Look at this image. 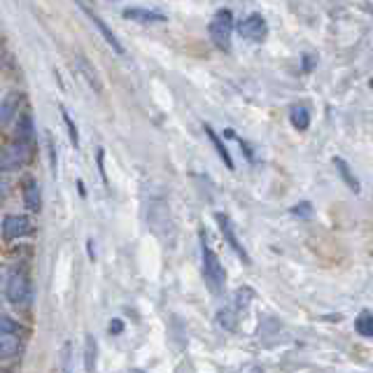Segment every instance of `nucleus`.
Here are the masks:
<instances>
[{
    "label": "nucleus",
    "instance_id": "obj_1",
    "mask_svg": "<svg viewBox=\"0 0 373 373\" xmlns=\"http://www.w3.org/2000/svg\"><path fill=\"white\" fill-rule=\"evenodd\" d=\"M201 257H203V278H206L208 290L213 294H219L226 283V270L222 266V261H219V257L215 254V250L208 248L206 231H201Z\"/></svg>",
    "mask_w": 373,
    "mask_h": 373
},
{
    "label": "nucleus",
    "instance_id": "obj_15",
    "mask_svg": "<svg viewBox=\"0 0 373 373\" xmlns=\"http://www.w3.org/2000/svg\"><path fill=\"white\" fill-rule=\"evenodd\" d=\"M124 16H126V19L140 21V23H164L166 21V14L152 12V10H142V7H126Z\"/></svg>",
    "mask_w": 373,
    "mask_h": 373
},
{
    "label": "nucleus",
    "instance_id": "obj_19",
    "mask_svg": "<svg viewBox=\"0 0 373 373\" xmlns=\"http://www.w3.org/2000/svg\"><path fill=\"white\" fill-rule=\"evenodd\" d=\"M96 362H98V343L91 334H87L84 336V369L93 371L96 369Z\"/></svg>",
    "mask_w": 373,
    "mask_h": 373
},
{
    "label": "nucleus",
    "instance_id": "obj_26",
    "mask_svg": "<svg viewBox=\"0 0 373 373\" xmlns=\"http://www.w3.org/2000/svg\"><path fill=\"white\" fill-rule=\"evenodd\" d=\"M47 145H49V161H52V168H56V152H54V140H52V135H47Z\"/></svg>",
    "mask_w": 373,
    "mask_h": 373
},
{
    "label": "nucleus",
    "instance_id": "obj_22",
    "mask_svg": "<svg viewBox=\"0 0 373 373\" xmlns=\"http://www.w3.org/2000/svg\"><path fill=\"white\" fill-rule=\"evenodd\" d=\"M61 115H63V124H65V129H68V138H70V142H73V147H78L80 145V133H78V126H75V122H73V117H70V112L61 105Z\"/></svg>",
    "mask_w": 373,
    "mask_h": 373
},
{
    "label": "nucleus",
    "instance_id": "obj_30",
    "mask_svg": "<svg viewBox=\"0 0 373 373\" xmlns=\"http://www.w3.org/2000/svg\"><path fill=\"white\" fill-rule=\"evenodd\" d=\"M78 189H80L82 196H87V191H84V182H82V180H78Z\"/></svg>",
    "mask_w": 373,
    "mask_h": 373
},
{
    "label": "nucleus",
    "instance_id": "obj_29",
    "mask_svg": "<svg viewBox=\"0 0 373 373\" xmlns=\"http://www.w3.org/2000/svg\"><path fill=\"white\" fill-rule=\"evenodd\" d=\"M87 252H89V259H91V261L96 259V254H93V241H91V238L87 241Z\"/></svg>",
    "mask_w": 373,
    "mask_h": 373
},
{
    "label": "nucleus",
    "instance_id": "obj_11",
    "mask_svg": "<svg viewBox=\"0 0 373 373\" xmlns=\"http://www.w3.org/2000/svg\"><path fill=\"white\" fill-rule=\"evenodd\" d=\"M14 140H21V142H26V145H36V122H33L31 112H21L19 115Z\"/></svg>",
    "mask_w": 373,
    "mask_h": 373
},
{
    "label": "nucleus",
    "instance_id": "obj_4",
    "mask_svg": "<svg viewBox=\"0 0 373 373\" xmlns=\"http://www.w3.org/2000/svg\"><path fill=\"white\" fill-rule=\"evenodd\" d=\"M5 294H7V301L14 303V306H28V303L33 301L31 278L23 273V270H14V273L7 278Z\"/></svg>",
    "mask_w": 373,
    "mask_h": 373
},
{
    "label": "nucleus",
    "instance_id": "obj_14",
    "mask_svg": "<svg viewBox=\"0 0 373 373\" xmlns=\"http://www.w3.org/2000/svg\"><path fill=\"white\" fill-rule=\"evenodd\" d=\"M19 338L10 332H0V362H10L19 354Z\"/></svg>",
    "mask_w": 373,
    "mask_h": 373
},
{
    "label": "nucleus",
    "instance_id": "obj_13",
    "mask_svg": "<svg viewBox=\"0 0 373 373\" xmlns=\"http://www.w3.org/2000/svg\"><path fill=\"white\" fill-rule=\"evenodd\" d=\"M334 166H336V171H338V175H341V180L345 182L347 189H350L352 194H359V191H362V184H359V180H357V175L352 173L350 164H347L345 159L336 157V159H334Z\"/></svg>",
    "mask_w": 373,
    "mask_h": 373
},
{
    "label": "nucleus",
    "instance_id": "obj_23",
    "mask_svg": "<svg viewBox=\"0 0 373 373\" xmlns=\"http://www.w3.org/2000/svg\"><path fill=\"white\" fill-rule=\"evenodd\" d=\"M292 213L296 217H301V219H310L312 215H315V208H312L310 201H301V203H296V206L292 208Z\"/></svg>",
    "mask_w": 373,
    "mask_h": 373
},
{
    "label": "nucleus",
    "instance_id": "obj_10",
    "mask_svg": "<svg viewBox=\"0 0 373 373\" xmlns=\"http://www.w3.org/2000/svg\"><path fill=\"white\" fill-rule=\"evenodd\" d=\"M75 68H78V73L82 75L84 82H87L93 91H96V93H103V84H100L98 73L93 70V65L87 61V56H84V54H78V56H75Z\"/></svg>",
    "mask_w": 373,
    "mask_h": 373
},
{
    "label": "nucleus",
    "instance_id": "obj_28",
    "mask_svg": "<svg viewBox=\"0 0 373 373\" xmlns=\"http://www.w3.org/2000/svg\"><path fill=\"white\" fill-rule=\"evenodd\" d=\"M312 68H315V56L306 54V56H303V70H312Z\"/></svg>",
    "mask_w": 373,
    "mask_h": 373
},
{
    "label": "nucleus",
    "instance_id": "obj_21",
    "mask_svg": "<svg viewBox=\"0 0 373 373\" xmlns=\"http://www.w3.org/2000/svg\"><path fill=\"white\" fill-rule=\"evenodd\" d=\"M217 325L226 329V332H233L238 327V320H236V310L233 308H222L217 312Z\"/></svg>",
    "mask_w": 373,
    "mask_h": 373
},
{
    "label": "nucleus",
    "instance_id": "obj_6",
    "mask_svg": "<svg viewBox=\"0 0 373 373\" xmlns=\"http://www.w3.org/2000/svg\"><path fill=\"white\" fill-rule=\"evenodd\" d=\"M0 233H3L5 241L26 238L33 233V222L23 215H7L3 219V226H0Z\"/></svg>",
    "mask_w": 373,
    "mask_h": 373
},
{
    "label": "nucleus",
    "instance_id": "obj_7",
    "mask_svg": "<svg viewBox=\"0 0 373 373\" xmlns=\"http://www.w3.org/2000/svg\"><path fill=\"white\" fill-rule=\"evenodd\" d=\"M238 33L245 38V40H252V42H261L266 38L268 33V26H266V19L257 12L248 14L245 19L238 23Z\"/></svg>",
    "mask_w": 373,
    "mask_h": 373
},
{
    "label": "nucleus",
    "instance_id": "obj_17",
    "mask_svg": "<svg viewBox=\"0 0 373 373\" xmlns=\"http://www.w3.org/2000/svg\"><path fill=\"white\" fill-rule=\"evenodd\" d=\"M23 203H26V208L31 213H38L42 208V196H40V184L28 177L26 184H23Z\"/></svg>",
    "mask_w": 373,
    "mask_h": 373
},
{
    "label": "nucleus",
    "instance_id": "obj_2",
    "mask_svg": "<svg viewBox=\"0 0 373 373\" xmlns=\"http://www.w3.org/2000/svg\"><path fill=\"white\" fill-rule=\"evenodd\" d=\"M210 38H213L215 47L222 49V52H228L231 49V33H233V14L231 10H217L210 19V26H208Z\"/></svg>",
    "mask_w": 373,
    "mask_h": 373
},
{
    "label": "nucleus",
    "instance_id": "obj_25",
    "mask_svg": "<svg viewBox=\"0 0 373 373\" xmlns=\"http://www.w3.org/2000/svg\"><path fill=\"white\" fill-rule=\"evenodd\" d=\"M96 161H98V173H100V177H103V182L110 184V180H107V171H105V149H103V147H98V149H96Z\"/></svg>",
    "mask_w": 373,
    "mask_h": 373
},
{
    "label": "nucleus",
    "instance_id": "obj_8",
    "mask_svg": "<svg viewBox=\"0 0 373 373\" xmlns=\"http://www.w3.org/2000/svg\"><path fill=\"white\" fill-rule=\"evenodd\" d=\"M75 3H78V5H80V10H82L84 14L89 16V19H91V23H93V26L98 28V33H100V36H103V40L107 42V45L115 49V54L124 56V47H122V42L117 40V36H115L112 31H110V26H107V23H105L103 19H100V16H98L96 12H93V10H89V7H87V3H84V0H75Z\"/></svg>",
    "mask_w": 373,
    "mask_h": 373
},
{
    "label": "nucleus",
    "instance_id": "obj_18",
    "mask_svg": "<svg viewBox=\"0 0 373 373\" xmlns=\"http://www.w3.org/2000/svg\"><path fill=\"white\" fill-rule=\"evenodd\" d=\"M290 122L296 131H308V126H310V110L306 105H301V103H296L292 105L290 110Z\"/></svg>",
    "mask_w": 373,
    "mask_h": 373
},
{
    "label": "nucleus",
    "instance_id": "obj_20",
    "mask_svg": "<svg viewBox=\"0 0 373 373\" xmlns=\"http://www.w3.org/2000/svg\"><path fill=\"white\" fill-rule=\"evenodd\" d=\"M354 329L362 338H373V317L371 310H362L357 315V322H354Z\"/></svg>",
    "mask_w": 373,
    "mask_h": 373
},
{
    "label": "nucleus",
    "instance_id": "obj_12",
    "mask_svg": "<svg viewBox=\"0 0 373 373\" xmlns=\"http://www.w3.org/2000/svg\"><path fill=\"white\" fill-rule=\"evenodd\" d=\"M19 110H21V96L19 93H10V96L3 100V105H0V124L10 126L14 117L19 115Z\"/></svg>",
    "mask_w": 373,
    "mask_h": 373
},
{
    "label": "nucleus",
    "instance_id": "obj_24",
    "mask_svg": "<svg viewBox=\"0 0 373 373\" xmlns=\"http://www.w3.org/2000/svg\"><path fill=\"white\" fill-rule=\"evenodd\" d=\"M0 332H10V334L19 332V325H16V322L10 315H7L3 308H0Z\"/></svg>",
    "mask_w": 373,
    "mask_h": 373
},
{
    "label": "nucleus",
    "instance_id": "obj_3",
    "mask_svg": "<svg viewBox=\"0 0 373 373\" xmlns=\"http://www.w3.org/2000/svg\"><path fill=\"white\" fill-rule=\"evenodd\" d=\"M33 157V145H26L21 140H12L3 152H0V173H12L26 166Z\"/></svg>",
    "mask_w": 373,
    "mask_h": 373
},
{
    "label": "nucleus",
    "instance_id": "obj_16",
    "mask_svg": "<svg viewBox=\"0 0 373 373\" xmlns=\"http://www.w3.org/2000/svg\"><path fill=\"white\" fill-rule=\"evenodd\" d=\"M203 131H206V135H208V140L213 142V147H215V152L219 154V159L224 161L226 164V168L228 171H236V166H233V159H231V154H228V149L224 147V142H222V138L215 133V129L213 126H208V124H203Z\"/></svg>",
    "mask_w": 373,
    "mask_h": 373
},
{
    "label": "nucleus",
    "instance_id": "obj_9",
    "mask_svg": "<svg viewBox=\"0 0 373 373\" xmlns=\"http://www.w3.org/2000/svg\"><path fill=\"white\" fill-rule=\"evenodd\" d=\"M149 224L161 236V238H166V233H171L173 219H171V213H168V208H166L164 201H159V203H154V206H152V210H149Z\"/></svg>",
    "mask_w": 373,
    "mask_h": 373
},
{
    "label": "nucleus",
    "instance_id": "obj_5",
    "mask_svg": "<svg viewBox=\"0 0 373 373\" xmlns=\"http://www.w3.org/2000/svg\"><path fill=\"white\" fill-rule=\"evenodd\" d=\"M215 219H217V224H219V231H222V236H224V241H226V245L231 248L233 252H236V257H238L245 266H250L252 264V257L248 252H245V248L241 245V241H238V236H236V231H233V224H231V219H228L224 213H217L215 215Z\"/></svg>",
    "mask_w": 373,
    "mask_h": 373
},
{
    "label": "nucleus",
    "instance_id": "obj_27",
    "mask_svg": "<svg viewBox=\"0 0 373 373\" xmlns=\"http://www.w3.org/2000/svg\"><path fill=\"white\" fill-rule=\"evenodd\" d=\"M122 332H124V322L122 320L110 322V334H122Z\"/></svg>",
    "mask_w": 373,
    "mask_h": 373
}]
</instances>
